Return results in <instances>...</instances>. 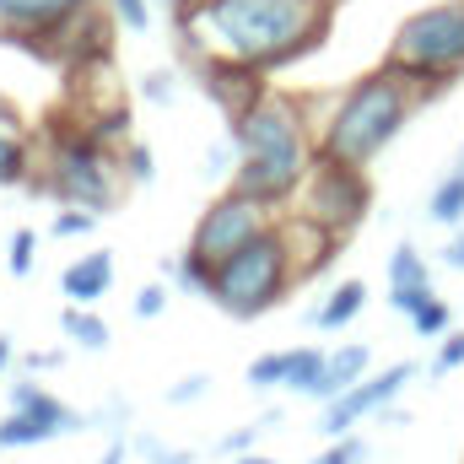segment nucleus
<instances>
[{
  "label": "nucleus",
  "instance_id": "f257e3e1",
  "mask_svg": "<svg viewBox=\"0 0 464 464\" xmlns=\"http://www.w3.org/2000/svg\"><path fill=\"white\" fill-rule=\"evenodd\" d=\"M330 0H189L184 33L222 71H270L319 44Z\"/></svg>",
  "mask_w": 464,
  "mask_h": 464
},
{
  "label": "nucleus",
  "instance_id": "f03ea898",
  "mask_svg": "<svg viewBox=\"0 0 464 464\" xmlns=\"http://www.w3.org/2000/svg\"><path fill=\"white\" fill-rule=\"evenodd\" d=\"M303 179H308L303 114L286 98H259L254 109H243L237 114V173H232V189L259 200V206H276Z\"/></svg>",
  "mask_w": 464,
  "mask_h": 464
},
{
  "label": "nucleus",
  "instance_id": "7ed1b4c3",
  "mask_svg": "<svg viewBox=\"0 0 464 464\" xmlns=\"http://www.w3.org/2000/svg\"><path fill=\"white\" fill-rule=\"evenodd\" d=\"M416 109V92H411V76L400 71H383V76H367L356 92H346V103L335 109L330 130H324V162H341V168H367Z\"/></svg>",
  "mask_w": 464,
  "mask_h": 464
},
{
  "label": "nucleus",
  "instance_id": "20e7f679",
  "mask_svg": "<svg viewBox=\"0 0 464 464\" xmlns=\"http://www.w3.org/2000/svg\"><path fill=\"white\" fill-rule=\"evenodd\" d=\"M292 281V243L286 232H259L248 248H237L232 259L217 265L211 276V303L232 319H259L265 308H276V297Z\"/></svg>",
  "mask_w": 464,
  "mask_h": 464
},
{
  "label": "nucleus",
  "instance_id": "39448f33",
  "mask_svg": "<svg viewBox=\"0 0 464 464\" xmlns=\"http://www.w3.org/2000/svg\"><path fill=\"white\" fill-rule=\"evenodd\" d=\"M389 71L411 76V82H449L464 71V0L449 5H427L416 16L400 22L394 49H389Z\"/></svg>",
  "mask_w": 464,
  "mask_h": 464
},
{
  "label": "nucleus",
  "instance_id": "423d86ee",
  "mask_svg": "<svg viewBox=\"0 0 464 464\" xmlns=\"http://www.w3.org/2000/svg\"><path fill=\"white\" fill-rule=\"evenodd\" d=\"M49 195L76 211H103L119 200V168L98 135H65L49 151Z\"/></svg>",
  "mask_w": 464,
  "mask_h": 464
},
{
  "label": "nucleus",
  "instance_id": "0eeeda50",
  "mask_svg": "<svg viewBox=\"0 0 464 464\" xmlns=\"http://www.w3.org/2000/svg\"><path fill=\"white\" fill-rule=\"evenodd\" d=\"M5 400H11V411L0 421V449H33V443H49L60 432L65 438L82 432V416L71 405H60L54 394H44L33 378H16Z\"/></svg>",
  "mask_w": 464,
  "mask_h": 464
},
{
  "label": "nucleus",
  "instance_id": "6e6552de",
  "mask_svg": "<svg viewBox=\"0 0 464 464\" xmlns=\"http://www.w3.org/2000/svg\"><path fill=\"white\" fill-rule=\"evenodd\" d=\"M259 232H270V222H265V206L232 189L227 200H217V206L200 217V227H195V243H189V248H195L206 265H222V259H232L237 248H248Z\"/></svg>",
  "mask_w": 464,
  "mask_h": 464
},
{
  "label": "nucleus",
  "instance_id": "1a4fd4ad",
  "mask_svg": "<svg viewBox=\"0 0 464 464\" xmlns=\"http://www.w3.org/2000/svg\"><path fill=\"white\" fill-rule=\"evenodd\" d=\"M92 16V0H0V38L11 44H54Z\"/></svg>",
  "mask_w": 464,
  "mask_h": 464
},
{
  "label": "nucleus",
  "instance_id": "9d476101",
  "mask_svg": "<svg viewBox=\"0 0 464 464\" xmlns=\"http://www.w3.org/2000/svg\"><path fill=\"white\" fill-rule=\"evenodd\" d=\"M367 217V184H362V168H341V162H324L314 173V195H308V222L324 232H351Z\"/></svg>",
  "mask_w": 464,
  "mask_h": 464
},
{
  "label": "nucleus",
  "instance_id": "9b49d317",
  "mask_svg": "<svg viewBox=\"0 0 464 464\" xmlns=\"http://www.w3.org/2000/svg\"><path fill=\"white\" fill-rule=\"evenodd\" d=\"M416 378V362H394V367H383V372H372V378H362L356 389H346L341 400H330L324 405V438H351V427H362V416H372V411H383L405 383Z\"/></svg>",
  "mask_w": 464,
  "mask_h": 464
},
{
  "label": "nucleus",
  "instance_id": "f8f14e48",
  "mask_svg": "<svg viewBox=\"0 0 464 464\" xmlns=\"http://www.w3.org/2000/svg\"><path fill=\"white\" fill-rule=\"evenodd\" d=\"M324 356L330 351L319 346H297V351H265V356H254L248 362V383L254 389H292V394H308L314 389V378L324 372Z\"/></svg>",
  "mask_w": 464,
  "mask_h": 464
},
{
  "label": "nucleus",
  "instance_id": "ddd939ff",
  "mask_svg": "<svg viewBox=\"0 0 464 464\" xmlns=\"http://www.w3.org/2000/svg\"><path fill=\"white\" fill-rule=\"evenodd\" d=\"M367 362H372V351L362 346V341H356V346L330 351V356H324V372L314 378V389H308L303 400H324V405H330V400H341L346 389H356V383L367 378Z\"/></svg>",
  "mask_w": 464,
  "mask_h": 464
},
{
  "label": "nucleus",
  "instance_id": "4468645a",
  "mask_svg": "<svg viewBox=\"0 0 464 464\" xmlns=\"http://www.w3.org/2000/svg\"><path fill=\"white\" fill-rule=\"evenodd\" d=\"M60 286H65L71 308H92V303L114 286V254H82V259L60 276Z\"/></svg>",
  "mask_w": 464,
  "mask_h": 464
},
{
  "label": "nucleus",
  "instance_id": "2eb2a0df",
  "mask_svg": "<svg viewBox=\"0 0 464 464\" xmlns=\"http://www.w3.org/2000/svg\"><path fill=\"white\" fill-rule=\"evenodd\" d=\"M362 308H367V286H362V281H341V286H335L314 314H308V319H314L319 330H346Z\"/></svg>",
  "mask_w": 464,
  "mask_h": 464
},
{
  "label": "nucleus",
  "instance_id": "dca6fc26",
  "mask_svg": "<svg viewBox=\"0 0 464 464\" xmlns=\"http://www.w3.org/2000/svg\"><path fill=\"white\" fill-rule=\"evenodd\" d=\"M427 286H432L427 259H421L411 243H400V248L389 254V292H427Z\"/></svg>",
  "mask_w": 464,
  "mask_h": 464
},
{
  "label": "nucleus",
  "instance_id": "f3484780",
  "mask_svg": "<svg viewBox=\"0 0 464 464\" xmlns=\"http://www.w3.org/2000/svg\"><path fill=\"white\" fill-rule=\"evenodd\" d=\"M427 217L438 222V227H459L464 222V162L432 189V206H427Z\"/></svg>",
  "mask_w": 464,
  "mask_h": 464
},
{
  "label": "nucleus",
  "instance_id": "a211bd4d",
  "mask_svg": "<svg viewBox=\"0 0 464 464\" xmlns=\"http://www.w3.org/2000/svg\"><path fill=\"white\" fill-rule=\"evenodd\" d=\"M27 173V146H22V130H16V114L0 109V184H16Z\"/></svg>",
  "mask_w": 464,
  "mask_h": 464
},
{
  "label": "nucleus",
  "instance_id": "6ab92c4d",
  "mask_svg": "<svg viewBox=\"0 0 464 464\" xmlns=\"http://www.w3.org/2000/svg\"><path fill=\"white\" fill-rule=\"evenodd\" d=\"M60 324H65V335H71V341H82L87 351L109 346V324H103V319H92L87 308H65V319H60Z\"/></svg>",
  "mask_w": 464,
  "mask_h": 464
},
{
  "label": "nucleus",
  "instance_id": "aec40b11",
  "mask_svg": "<svg viewBox=\"0 0 464 464\" xmlns=\"http://www.w3.org/2000/svg\"><path fill=\"white\" fill-rule=\"evenodd\" d=\"M211 276H217V265H206L195 248L173 265V281H179V286H189V292H206V297H211Z\"/></svg>",
  "mask_w": 464,
  "mask_h": 464
},
{
  "label": "nucleus",
  "instance_id": "412c9836",
  "mask_svg": "<svg viewBox=\"0 0 464 464\" xmlns=\"http://www.w3.org/2000/svg\"><path fill=\"white\" fill-rule=\"evenodd\" d=\"M33 248H38V232L33 227H16V237H11V248H5V270L22 281L27 270H33Z\"/></svg>",
  "mask_w": 464,
  "mask_h": 464
},
{
  "label": "nucleus",
  "instance_id": "4be33fe9",
  "mask_svg": "<svg viewBox=\"0 0 464 464\" xmlns=\"http://www.w3.org/2000/svg\"><path fill=\"white\" fill-rule=\"evenodd\" d=\"M411 324H416V335H421V341H432V335H449L454 314H449V303H443V297H432V303H427V308H421Z\"/></svg>",
  "mask_w": 464,
  "mask_h": 464
},
{
  "label": "nucleus",
  "instance_id": "5701e85b",
  "mask_svg": "<svg viewBox=\"0 0 464 464\" xmlns=\"http://www.w3.org/2000/svg\"><path fill=\"white\" fill-rule=\"evenodd\" d=\"M454 367H464V330H449V341L438 346V356H432L427 372H432V378H449Z\"/></svg>",
  "mask_w": 464,
  "mask_h": 464
},
{
  "label": "nucleus",
  "instance_id": "b1692460",
  "mask_svg": "<svg viewBox=\"0 0 464 464\" xmlns=\"http://www.w3.org/2000/svg\"><path fill=\"white\" fill-rule=\"evenodd\" d=\"M109 11L119 16V27H130V33L151 27V0H109Z\"/></svg>",
  "mask_w": 464,
  "mask_h": 464
},
{
  "label": "nucleus",
  "instance_id": "393cba45",
  "mask_svg": "<svg viewBox=\"0 0 464 464\" xmlns=\"http://www.w3.org/2000/svg\"><path fill=\"white\" fill-rule=\"evenodd\" d=\"M92 227H98V217L92 211H76V206L54 217V237H82V232H92Z\"/></svg>",
  "mask_w": 464,
  "mask_h": 464
},
{
  "label": "nucleus",
  "instance_id": "a878e982",
  "mask_svg": "<svg viewBox=\"0 0 464 464\" xmlns=\"http://www.w3.org/2000/svg\"><path fill=\"white\" fill-rule=\"evenodd\" d=\"M362 459H367V443L362 438H335V449L319 454L314 464H362Z\"/></svg>",
  "mask_w": 464,
  "mask_h": 464
},
{
  "label": "nucleus",
  "instance_id": "bb28decb",
  "mask_svg": "<svg viewBox=\"0 0 464 464\" xmlns=\"http://www.w3.org/2000/svg\"><path fill=\"white\" fill-rule=\"evenodd\" d=\"M168 308V286H140L135 292V319H157Z\"/></svg>",
  "mask_w": 464,
  "mask_h": 464
},
{
  "label": "nucleus",
  "instance_id": "cd10ccee",
  "mask_svg": "<svg viewBox=\"0 0 464 464\" xmlns=\"http://www.w3.org/2000/svg\"><path fill=\"white\" fill-rule=\"evenodd\" d=\"M389 303H394V314H405V319H416L427 303H432V286L427 292H389Z\"/></svg>",
  "mask_w": 464,
  "mask_h": 464
},
{
  "label": "nucleus",
  "instance_id": "c85d7f7f",
  "mask_svg": "<svg viewBox=\"0 0 464 464\" xmlns=\"http://www.w3.org/2000/svg\"><path fill=\"white\" fill-rule=\"evenodd\" d=\"M206 383H211L206 372H195V378L173 383V389H168V405H189V400H200V394H206Z\"/></svg>",
  "mask_w": 464,
  "mask_h": 464
},
{
  "label": "nucleus",
  "instance_id": "c756f323",
  "mask_svg": "<svg viewBox=\"0 0 464 464\" xmlns=\"http://www.w3.org/2000/svg\"><path fill=\"white\" fill-rule=\"evenodd\" d=\"M259 432H265V421H259V427H243V432H232V438H222V454H237V459H243V454L254 449Z\"/></svg>",
  "mask_w": 464,
  "mask_h": 464
},
{
  "label": "nucleus",
  "instance_id": "7c9ffc66",
  "mask_svg": "<svg viewBox=\"0 0 464 464\" xmlns=\"http://www.w3.org/2000/svg\"><path fill=\"white\" fill-rule=\"evenodd\" d=\"M443 265L449 270H464V227H454V237L443 243Z\"/></svg>",
  "mask_w": 464,
  "mask_h": 464
},
{
  "label": "nucleus",
  "instance_id": "2f4dec72",
  "mask_svg": "<svg viewBox=\"0 0 464 464\" xmlns=\"http://www.w3.org/2000/svg\"><path fill=\"white\" fill-rule=\"evenodd\" d=\"M130 179H151V151L146 146H130V168H124Z\"/></svg>",
  "mask_w": 464,
  "mask_h": 464
},
{
  "label": "nucleus",
  "instance_id": "473e14b6",
  "mask_svg": "<svg viewBox=\"0 0 464 464\" xmlns=\"http://www.w3.org/2000/svg\"><path fill=\"white\" fill-rule=\"evenodd\" d=\"M146 92H151V98H157V103H173V87H168V76H162V71H157V76H151V87H146Z\"/></svg>",
  "mask_w": 464,
  "mask_h": 464
},
{
  "label": "nucleus",
  "instance_id": "72a5a7b5",
  "mask_svg": "<svg viewBox=\"0 0 464 464\" xmlns=\"http://www.w3.org/2000/svg\"><path fill=\"white\" fill-rule=\"evenodd\" d=\"M103 464H124V443H119V438L109 443V454H103Z\"/></svg>",
  "mask_w": 464,
  "mask_h": 464
},
{
  "label": "nucleus",
  "instance_id": "f704fd0d",
  "mask_svg": "<svg viewBox=\"0 0 464 464\" xmlns=\"http://www.w3.org/2000/svg\"><path fill=\"white\" fill-rule=\"evenodd\" d=\"M5 362H11V341L0 335V372H5Z\"/></svg>",
  "mask_w": 464,
  "mask_h": 464
},
{
  "label": "nucleus",
  "instance_id": "c9c22d12",
  "mask_svg": "<svg viewBox=\"0 0 464 464\" xmlns=\"http://www.w3.org/2000/svg\"><path fill=\"white\" fill-rule=\"evenodd\" d=\"M157 464H189V454H168V459H157Z\"/></svg>",
  "mask_w": 464,
  "mask_h": 464
},
{
  "label": "nucleus",
  "instance_id": "e433bc0d",
  "mask_svg": "<svg viewBox=\"0 0 464 464\" xmlns=\"http://www.w3.org/2000/svg\"><path fill=\"white\" fill-rule=\"evenodd\" d=\"M237 464H270V459H259V454H243V459H237Z\"/></svg>",
  "mask_w": 464,
  "mask_h": 464
},
{
  "label": "nucleus",
  "instance_id": "4c0bfd02",
  "mask_svg": "<svg viewBox=\"0 0 464 464\" xmlns=\"http://www.w3.org/2000/svg\"><path fill=\"white\" fill-rule=\"evenodd\" d=\"M459 162H464V157H459Z\"/></svg>",
  "mask_w": 464,
  "mask_h": 464
}]
</instances>
